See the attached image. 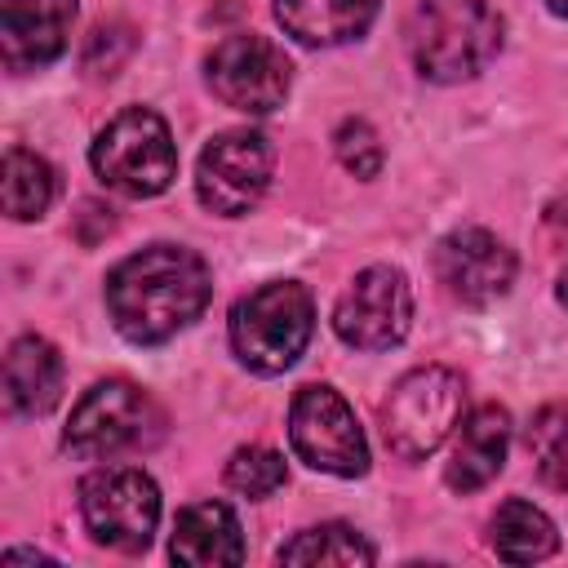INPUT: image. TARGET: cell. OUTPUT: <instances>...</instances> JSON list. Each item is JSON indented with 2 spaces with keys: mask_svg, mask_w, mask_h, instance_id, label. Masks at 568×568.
<instances>
[{
  "mask_svg": "<svg viewBox=\"0 0 568 568\" xmlns=\"http://www.w3.org/2000/svg\"><path fill=\"white\" fill-rule=\"evenodd\" d=\"M209 266L182 244H151L106 275V311L120 337L160 346L209 306Z\"/></svg>",
  "mask_w": 568,
  "mask_h": 568,
  "instance_id": "6da1fadb",
  "label": "cell"
},
{
  "mask_svg": "<svg viewBox=\"0 0 568 568\" xmlns=\"http://www.w3.org/2000/svg\"><path fill=\"white\" fill-rule=\"evenodd\" d=\"M413 67L435 84L484 71L501 49V18L488 0H417L404 27Z\"/></svg>",
  "mask_w": 568,
  "mask_h": 568,
  "instance_id": "7a4b0ae2",
  "label": "cell"
},
{
  "mask_svg": "<svg viewBox=\"0 0 568 568\" xmlns=\"http://www.w3.org/2000/svg\"><path fill=\"white\" fill-rule=\"evenodd\" d=\"M315 328V302L302 284L275 280L231 306V351L253 373H284L297 364Z\"/></svg>",
  "mask_w": 568,
  "mask_h": 568,
  "instance_id": "3957f363",
  "label": "cell"
},
{
  "mask_svg": "<svg viewBox=\"0 0 568 568\" xmlns=\"http://www.w3.org/2000/svg\"><path fill=\"white\" fill-rule=\"evenodd\" d=\"M93 173L133 200H151L160 191H169L173 173H178V146L169 124L151 111V106H129L120 111L98 138H93Z\"/></svg>",
  "mask_w": 568,
  "mask_h": 568,
  "instance_id": "277c9868",
  "label": "cell"
},
{
  "mask_svg": "<svg viewBox=\"0 0 568 568\" xmlns=\"http://www.w3.org/2000/svg\"><path fill=\"white\" fill-rule=\"evenodd\" d=\"M160 430H164V413L155 408V399L146 390H138L133 382H98L71 408L62 448L71 457L98 462V457L146 448Z\"/></svg>",
  "mask_w": 568,
  "mask_h": 568,
  "instance_id": "5b68a950",
  "label": "cell"
},
{
  "mask_svg": "<svg viewBox=\"0 0 568 568\" xmlns=\"http://www.w3.org/2000/svg\"><path fill=\"white\" fill-rule=\"evenodd\" d=\"M457 417H462V377L444 364H426L395 382L382 408V430L395 457L422 462L448 439Z\"/></svg>",
  "mask_w": 568,
  "mask_h": 568,
  "instance_id": "8992f818",
  "label": "cell"
},
{
  "mask_svg": "<svg viewBox=\"0 0 568 568\" xmlns=\"http://www.w3.org/2000/svg\"><path fill=\"white\" fill-rule=\"evenodd\" d=\"M80 515L93 541L138 555L151 546L160 524V488L138 466H106L80 484Z\"/></svg>",
  "mask_w": 568,
  "mask_h": 568,
  "instance_id": "52a82bcc",
  "label": "cell"
},
{
  "mask_svg": "<svg viewBox=\"0 0 568 568\" xmlns=\"http://www.w3.org/2000/svg\"><path fill=\"white\" fill-rule=\"evenodd\" d=\"M288 444L293 453L324 475L355 479L368 470V444L351 404L333 386H302L288 404Z\"/></svg>",
  "mask_w": 568,
  "mask_h": 568,
  "instance_id": "ba28073f",
  "label": "cell"
},
{
  "mask_svg": "<svg viewBox=\"0 0 568 568\" xmlns=\"http://www.w3.org/2000/svg\"><path fill=\"white\" fill-rule=\"evenodd\" d=\"M271 169H275V151L262 133L226 129L200 151L195 195L217 217H244L262 200V191L271 182Z\"/></svg>",
  "mask_w": 568,
  "mask_h": 568,
  "instance_id": "9c48e42d",
  "label": "cell"
},
{
  "mask_svg": "<svg viewBox=\"0 0 568 568\" xmlns=\"http://www.w3.org/2000/svg\"><path fill=\"white\" fill-rule=\"evenodd\" d=\"M413 324V288L395 266H364L333 306V328L355 351H390Z\"/></svg>",
  "mask_w": 568,
  "mask_h": 568,
  "instance_id": "30bf717a",
  "label": "cell"
},
{
  "mask_svg": "<svg viewBox=\"0 0 568 568\" xmlns=\"http://www.w3.org/2000/svg\"><path fill=\"white\" fill-rule=\"evenodd\" d=\"M209 89L213 98H222L226 106L244 111V115H266L288 98V58L284 49H275L266 36H226L209 62Z\"/></svg>",
  "mask_w": 568,
  "mask_h": 568,
  "instance_id": "8fae6325",
  "label": "cell"
},
{
  "mask_svg": "<svg viewBox=\"0 0 568 568\" xmlns=\"http://www.w3.org/2000/svg\"><path fill=\"white\" fill-rule=\"evenodd\" d=\"M435 280L462 306H488L515 284V253L484 226H462L435 248Z\"/></svg>",
  "mask_w": 568,
  "mask_h": 568,
  "instance_id": "7c38bea8",
  "label": "cell"
},
{
  "mask_svg": "<svg viewBox=\"0 0 568 568\" xmlns=\"http://www.w3.org/2000/svg\"><path fill=\"white\" fill-rule=\"evenodd\" d=\"M75 0H0V58L9 71H36L67 49Z\"/></svg>",
  "mask_w": 568,
  "mask_h": 568,
  "instance_id": "4fadbf2b",
  "label": "cell"
},
{
  "mask_svg": "<svg viewBox=\"0 0 568 568\" xmlns=\"http://www.w3.org/2000/svg\"><path fill=\"white\" fill-rule=\"evenodd\" d=\"M506 448H510V413L501 404H479L457 435L453 462L444 470L448 488L457 493H475L488 479H497V470L506 466Z\"/></svg>",
  "mask_w": 568,
  "mask_h": 568,
  "instance_id": "5bb4252c",
  "label": "cell"
},
{
  "mask_svg": "<svg viewBox=\"0 0 568 568\" xmlns=\"http://www.w3.org/2000/svg\"><path fill=\"white\" fill-rule=\"evenodd\" d=\"M169 555H173L178 564H195V568H209V564H240V559H244L240 519H235L231 506H222V501H191V506L178 510Z\"/></svg>",
  "mask_w": 568,
  "mask_h": 568,
  "instance_id": "9a60e30c",
  "label": "cell"
},
{
  "mask_svg": "<svg viewBox=\"0 0 568 568\" xmlns=\"http://www.w3.org/2000/svg\"><path fill=\"white\" fill-rule=\"evenodd\" d=\"M58 390H62L58 346L36 337V333L18 337L4 355V404H9V413H22V417L49 413L58 404Z\"/></svg>",
  "mask_w": 568,
  "mask_h": 568,
  "instance_id": "2e32d148",
  "label": "cell"
},
{
  "mask_svg": "<svg viewBox=\"0 0 568 568\" xmlns=\"http://www.w3.org/2000/svg\"><path fill=\"white\" fill-rule=\"evenodd\" d=\"M275 18L293 40L328 49L359 40L377 18V0H275Z\"/></svg>",
  "mask_w": 568,
  "mask_h": 568,
  "instance_id": "e0dca14e",
  "label": "cell"
},
{
  "mask_svg": "<svg viewBox=\"0 0 568 568\" xmlns=\"http://www.w3.org/2000/svg\"><path fill=\"white\" fill-rule=\"evenodd\" d=\"M488 546L497 550V559L506 564H537L546 555H555L559 532L550 524L546 510H537L524 497H510L497 506V515L488 519Z\"/></svg>",
  "mask_w": 568,
  "mask_h": 568,
  "instance_id": "ac0fdd59",
  "label": "cell"
},
{
  "mask_svg": "<svg viewBox=\"0 0 568 568\" xmlns=\"http://www.w3.org/2000/svg\"><path fill=\"white\" fill-rule=\"evenodd\" d=\"M0 195H4V213L13 222H31L53 200V169L27 146H9L4 173H0Z\"/></svg>",
  "mask_w": 568,
  "mask_h": 568,
  "instance_id": "d6986e66",
  "label": "cell"
},
{
  "mask_svg": "<svg viewBox=\"0 0 568 568\" xmlns=\"http://www.w3.org/2000/svg\"><path fill=\"white\" fill-rule=\"evenodd\" d=\"M377 550L351 528V524H320L297 532L288 546H280V564H373Z\"/></svg>",
  "mask_w": 568,
  "mask_h": 568,
  "instance_id": "ffe728a7",
  "label": "cell"
},
{
  "mask_svg": "<svg viewBox=\"0 0 568 568\" xmlns=\"http://www.w3.org/2000/svg\"><path fill=\"white\" fill-rule=\"evenodd\" d=\"M528 453L546 488H568V404H546L528 426Z\"/></svg>",
  "mask_w": 568,
  "mask_h": 568,
  "instance_id": "44dd1931",
  "label": "cell"
},
{
  "mask_svg": "<svg viewBox=\"0 0 568 568\" xmlns=\"http://www.w3.org/2000/svg\"><path fill=\"white\" fill-rule=\"evenodd\" d=\"M288 470H284V457L262 448V444H248V448H235L231 462H226V484L244 497H271L275 488H284Z\"/></svg>",
  "mask_w": 568,
  "mask_h": 568,
  "instance_id": "7402d4cb",
  "label": "cell"
},
{
  "mask_svg": "<svg viewBox=\"0 0 568 568\" xmlns=\"http://www.w3.org/2000/svg\"><path fill=\"white\" fill-rule=\"evenodd\" d=\"M333 146H337V160L355 178H377L382 173V142H377L368 120H342L337 133H333Z\"/></svg>",
  "mask_w": 568,
  "mask_h": 568,
  "instance_id": "603a6c76",
  "label": "cell"
},
{
  "mask_svg": "<svg viewBox=\"0 0 568 568\" xmlns=\"http://www.w3.org/2000/svg\"><path fill=\"white\" fill-rule=\"evenodd\" d=\"M129 49H133L129 27H98V31L89 36V49H84V71H93V75H115V67L129 58Z\"/></svg>",
  "mask_w": 568,
  "mask_h": 568,
  "instance_id": "cb8c5ba5",
  "label": "cell"
},
{
  "mask_svg": "<svg viewBox=\"0 0 568 568\" xmlns=\"http://www.w3.org/2000/svg\"><path fill=\"white\" fill-rule=\"evenodd\" d=\"M555 297H559V306L568 311V266L559 271V288H555Z\"/></svg>",
  "mask_w": 568,
  "mask_h": 568,
  "instance_id": "d4e9b609",
  "label": "cell"
},
{
  "mask_svg": "<svg viewBox=\"0 0 568 568\" xmlns=\"http://www.w3.org/2000/svg\"><path fill=\"white\" fill-rule=\"evenodd\" d=\"M550 4V13H559V18H568V0H546Z\"/></svg>",
  "mask_w": 568,
  "mask_h": 568,
  "instance_id": "484cf974",
  "label": "cell"
}]
</instances>
